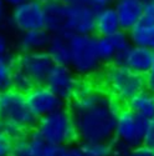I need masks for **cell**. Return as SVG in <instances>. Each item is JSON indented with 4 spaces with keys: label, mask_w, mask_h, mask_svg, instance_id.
Wrapping results in <instances>:
<instances>
[{
    "label": "cell",
    "mask_w": 154,
    "mask_h": 156,
    "mask_svg": "<svg viewBox=\"0 0 154 156\" xmlns=\"http://www.w3.org/2000/svg\"><path fill=\"white\" fill-rule=\"evenodd\" d=\"M82 142H112L121 104L105 89L96 87L91 81L80 80L76 94L69 104Z\"/></svg>",
    "instance_id": "1"
},
{
    "label": "cell",
    "mask_w": 154,
    "mask_h": 156,
    "mask_svg": "<svg viewBox=\"0 0 154 156\" xmlns=\"http://www.w3.org/2000/svg\"><path fill=\"white\" fill-rule=\"evenodd\" d=\"M37 120L31 114L26 95L14 89L0 91V126L18 140L35 129Z\"/></svg>",
    "instance_id": "2"
},
{
    "label": "cell",
    "mask_w": 154,
    "mask_h": 156,
    "mask_svg": "<svg viewBox=\"0 0 154 156\" xmlns=\"http://www.w3.org/2000/svg\"><path fill=\"white\" fill-rule=\"evenodd\" d=\"M128 34L133 46L144 48L154 53V24L142 20L128 31Z\"/></svg>",
    "instance_id": "20"
},
{
    "label": "cell",
    "mask_w": 154,
    "mask_h": 156,
    "mask_svg": "<svg viewBox=\"0 0 154 156\" xmlns=\"http://www.w3.org/2000/svg\"><path fill=\"white\" fill-rule=\"evenodd\" d=\"M142 20L154 24V0H149V2L144 3V14Z\"/></svg>",
    "instance_id": "30"
},
{
    "label": "cell",
    "mask_w": 154,
    "mask_h": 156,
    "mask_svg": "<svg viewBox=\"0 0 154 156\" xmlns=\"http://www.w3.org/2000/svg\"><path fill=\"white\" fill-rule=\"evenodd\" d=\"M102 84L106 91L119 104H126L146 90V77L122 65H106L102 69Z\"/></svg>",
    "instance_id": "3"
},
{
    "label": "cell",
    "mask_w": 154,
    "mask_h": 156,
    "mask_svg": "<svg viewBox=\"0 0 154 156\" xmlns=\"http://www.w3.org/2000/svg\"><path fill=\"white\" fill-rule=\"evenodd\" d=\"M26 102L36 120H40L60 109L66 108V102L45 84L36 85L31 91H29L26 94Z\"/></svg>",
    "instance_id": "10"
},
{
    "label": "cell",
    "mask_w": 154,
    "mask_h": 156,
    "mask_svg": "<svg viewBox=\"0 0 154 156\" xmlns=\"http://www.w3.org/2000/svg\"><path fill=\"white\" fill-rule=\"evenodd\" d=\"M47 144L35 129L15 140L12 156H44Z\"/></svg>",
    "instance_id": "14"
},
{
    "label": "cell",
    "mask_w": 154,
    "mask_h": 156,
    "mask_svg": "<svg viewBox=\"0 0 154 156\" xmlns=\"http://www.w3.org/2000/svg\"><path fill=\"white\" fill-rule=\"evenodd\" d=\"M96 39V35H73L69 37L71 46L70 68L77 76H92L99 73L102 66H105L98 55Z\"/></svg>",
    "instance_id": "5"
},
{
    "label": "cell",
    "mask_w": 154,
    "mask_h": 156,
    "mask_svg": "<svg viewBox=\"0 0 154 156\" xmlns=\"http://www.w3.org/2000/svg\"><path fill=\"white\" fill-rule=\"evenodd\" d=\"M10 54V41L5 33L0 29V55Z\"/></svg>",
    "instance_id": "31"
},
{
    "label": "cell",
    "mask_w": 154,
    "mask_h": 156,
    "mask_svg": "<svg viewBox=\"0 0 154 156\" xmlns=\"http://www.w3.org/2000/svg\"><path fill=\"white\" fill-rule=\"evenodd\" d=\"M16 68V56L0 55V91L12 89V75Z\"/></svg>",
    "instance_id": "21"
},
{
    "label": "cell",
    "mask_w": 154,
    "mask_h": 156,
    "mask_svg": "<svg viewBox=\"0 0 154 156\" xmlns=\"http://www.w3.org/2000/svg\"><path fill=\"white\" fill-rule=\"evenodd\" d=\"M9 19V15H8V6L6 4L4 3V0H0V25L6 23Z\"/></svg>",
    "instance_id": "35"
},
{
    "label": "cell",
    "mask_w": 154,
    "mask_h": 156,
    "mask_svg": "<svg viewBox=\"0 0 154 156\" xmlns=\"http://www.w3.org/2000/svg\"><path fill=\"white\" fill-rule=\"evenodd\" d=\"M15 140L0 126V156H12Z\"/></svg>",
    "instance_id": "26"
},
{
    "label": "cell",
    "mask_w": 154,
    "mask_h": 156,
    "mask_svg": "<svg viewBox=\"0 0 154 156\" xmlns=\"http://www.w3.org/2000/svg\"><path fill=\"white\" fill-rule=\"evenodd\" d=\"M51 39H52V35L46 29L30 30V31L20 33L16 44L20 53L44 51V50H47Z\"/></svg>",
    "instance_id": "15"
},
{
    "label": "cell",
    "mask_w": 154,
    "mask_h": 156,
    "mask_svg": "<svg viewBox=\"0 0 154 156\" xmlns=\"http://www.w3.org/2000/svg\"><path fill=\"white\" fill-rule=\"evenodd\" d=\"M132 147L126 145L119 140H113L111 142V156H131Z\"/></svg>",
    "instance_id": "27"
},
{
    "label": "cell",
    "mask_w": 154,
    "mask_h": 156,
    "mask_svg": "<svg viewBox=\"0 0 154 156\" xmlns=\"http://www.w3.org/2000/svg\"><path fill=\"white\" fill-rule=\"evenodd\" d=\"M70 146H56L47 145L44 156H69Z\"/></svg>",
    "instance_id": "28"
},
{
    "label": "cell",
    "mask_w": 154,
    "mask_h": 156,
    "mask_svg": "<svg viewBox=\"0 0 154 156\" xmlns=\"http://www.w3.org/2000/svg\"><path fill=\"white\" fill-rule=\"evenodd\" d=\"M124 106L148 122L154 120V95L147 90L132 98Z\"/></svg>",
    "instance_id": "18"
},
{
    "label": "cell",
    "mask_w": 154,
    "mask_h": 156,
    "mask_svg": "<svg viewBox=\"0 0 154 156\" xmlns=\"http://www.w3.org/2000/svg\"><path fill=\"white\" fill-rule=\"evenodd\" d=\"M109 39H111V41H112L116 51H117V54L126 53V51H128L133 46L132 41H131V37H129V34H128V31H124V30L117 31L112 36H109Z\"/></svg>",
    "instance_id": "25"
},
{
    "label": "cell",
    "mask_w": 154,
    "mask_h": 156,
    "mask_svg": "<svg viewBox=\"0 0 154 156\" xmlns=\"http://www.w3.org/2000/svg\"><path fill=\"white\" fill-rule=\"evenodd\" d=\"M69 156H86V155L83 154V151H82V149H81V146H80V144H79V145H72V146H70Z\"/></svg>",
    "instance_id": "36"
},
{
    "label": "cell",
    "mask_w": 154,
    "mask_h": 156,
    "mask_svg": "<svg viewBox=\"0 0 154 156\" xmlns=\"http://www.w3.org/2000/svg\"><path fill=\"white\" fill-rule=\"evenodd\" d=\"M142 2H144V3H147V2H149V0H142Z\"/></svg>",
    "instance_id": "40"
},
{
    "label": "cell",
    "mask_w": 154,
    "mask_h": 156,
    "mask_svg": "<svg viewBox=\"0 0 154 156\" xmlns=\"http://www.w3.org/2000/svg\"><path fill=\"white\" fill-rule=\"evenodd\" d=\"M152 73H154V56H153V65H152Z\"/></svg>",
    "instance_id": "39"
},
{
    "label": "cell",
    "mask_w": 154,
    "mask_h": 156,
    "mask_svg": "<svg viewBox=\"0 0 154 156\" xmlns=\"http://www.w3.org/2000/svg\"><path fill=\"white\" fill-rule=\"evenodd\" d=\"M35 86H36V84L32 81L31 77L24 70H21L20 68L16 66L14 75H12V89L26 95Z\"/></svg>",
    "instance_id": "23"
},
{
    "label": "cell",
    "mask_w": 154,
    "mask_h": 156,
    "mask_svg": "<svg viewBox=\"0 0 154 156\" xmlns=\"http://www.w3.org/2000/svg\"><path fill=\"white\" fill-rule=\"evenodd\" d=\"M47 53L51 56L55 65L70 66L71 64V46L69 37L63 35H52V39L49 44Z\"/></svg>",
    "instance_id": "19"
},
{
    "label": "cell",
    "mask_w": 154,
    "mask_h": 156,
    "mask_svg": "<svg viewBox=\"0 0 154 156\" xmlns=\"http://www.w3.org/2000/svg\"><path fill=\"white\" fill-rule=\"evenodd\" d=\"M8 24L19 33L45 29V5L40 0H28L11 9Z\"/></svg>",
    "instance_id": "6"
},
{
    "label": "cell",
    "mask_w": 154,
    "mask_h": 156,
    "mask_svg": "<svg viewBox=\"0 0 154 156\" xmlns=\"http://www.w3.org/2000/svg\"><path fill=\"white\" fill-rule=\"evenodd\" d=\"M25 2H28V0H4V3L6 4V6H10L11 9H14V8L21 5Z\"/></svg>",
    "instance_id": "37"
},
{
    "label": "cell",
    "mask_w": 154,
    "mask_h": 156,
    "mask_svg": "<svg viewBox=\"0 0 154 156\" xmlns=\"http://www.w3.org/2000/svg\"><path fill=\"white\" fill-rule=\"evenodd\" d=\"M131 156H154V150L148 146L142 145L139 147L133 149L131 152Z\"/></svg>",
    "instance_id": "32"
},
{
    "label": "cell",
    "mask_w": 154,
    "mask_h": 156,
    "mask_svg": "<svg viewBox=\"0 0 154 156\" xmlns=\"http://www.w3.org/2000/svg\"><path fill=\"white\" fill-rule=\"evenodd\" d=\"M114 0H91V8H93L96 11H99L105 8L112 6Z\"/></svg>",
    "instance_id": "33"
},
{
    "label": "cell",
    "mask_w": 154,
    "mask_h": 156,
    "mask_svg": "<svg viewBox=\"0 0 154 156\" xmlns=\"http://www.w3.org/2000/svg\"><path fill=\"white\" fill-rule=\"evenodd\" d=\"M144 77H146V90L148 93L154 95V73L150 71Z\"/></svg>",
    "instance_id": "34"
},
{
    "label": "cell",
    "mask_w": 154,
    "mask_h": 156,
    "mask_svg": "<svg viewBox=\"0 0 154 156\" xmlns=\"http://www.w3.org/2000/svg\"><path fill=\"white\" fill-rule=\"evenodd\" d=\"M143 145L154 150V120L148 122V126H147V130H146V135H144Z\"/></svg>",
    "instance_id": "29"
},
{
    "label": "cell",
    "mask_w": 154,
    "mask_h": 156,
    "mask_svg": "<svg viewBox=\"0 0 154 156\" xmlns=\"http://www.w3.org/2000/svg\"><path fill=\"white\" fill-rule=\"evenodd\" d=\"M148 121L140 119L126 106L121 109L116 125L114 139L124 142L132 149L139 147L144 142V135Z\"/></svg>",
    "instance_id": "7"
},
{
    "label": "cell",
    "mask_w": 154,
    "mask_h": 156,
    "mask_svg": "<svg viewBox=\"0 0 154 156\" xmlns=\"http://www.w3.org/2000/svg\"><path fill=\"white\" fill-rule=\"evenodd\" d=\"M80 80L81 79H79L77 74L70 66L55 65L47 76L45 85L65 102L70 104L76 94Z\"/></svg>",
    "instance_id": "11"
},
{
    "label": "cell",
    "mask_w": 154,
    "mask_h": 156,
    "mask_svg": "<svg viewBox=\"0 0 154 156\" xmlns=\"http://www.w3.org/2000/svg\"><path fill=\"white\" fill-rule=\"evenodd\" d=\"M45 29L51 35H63L65 36L66 25V4H62L57 0H54L49 4H45Z\"/></svg>",
    "instance_id": "16"
},
{
    "label": "cell",
    "mask_w": 154,
    "mask_h": 156,
    "mask_svg": "<svg viewBox=\"0 0 154 156\" xmlns=\"http://www.w3.org/2000/svg\"><path fill=\"white\" fill-rule=\"evenodd\" d=\"M122 30L121 24L118 20V15L113 6L105 8L96 14V36H105L109 37L117 31Z\"/></svg>",
    "instance_id": "17"
},
{
    "label": "cell",
    "mask_w": 154,
    "mask_h": 156,
    "mask_svg": "<svg viewBox=\"0 0 154 156\" xmlns=\"http://www.w3.org/2000/svg\"><path fill=\"white\" fill-rule=\"evenodd\" d=\"M153 56L154 53L148 49L139 48V46H132L126 53L116 54L113 64L122 65L129 69L131 71L146 76L152 71L153 65Z\"/></svg>",
    "instance_id": "12"
},
{
    "label": "cell",
    "mask_w": 154,
    "mask_h": 156,
    "mask_svg": "<svg viewBox=\"0 0 154 156\" xmlns=\"http://www.w3.org/2000/svg\"><path fill=\"white\" fill-rule=\"evenodd\" d=\"M97 11L91 6L79 4L66 5L65 36L73 35H95Z\"/></svg>",
    "instance_id": "8"
},
{
    "label": "cell",
    "mask_w": 154,
    "mask_h": 156,
    "mask_svg": "<svg viewBox=\"0 0 154 156\" xmlns=\"http://www.w3.org/2000/svg\"><path fill=\"white\" fill-rule=\"evenodd\" d=\"M57 2H60L62 4H66V5H70V4H75L76 0H57Z\"/></svg>",
    "instance_id": "38"
},
{
    "label": "cell",
    "mask_w": 154,
    "mask_h": 156,
    "mask_svg": "<svg viewBox=\"0 0 154 156\" xmlns=\"http://www.w3.org/2000/svg\"><path fill=\"white\" fill-rule=\"evenodd\" d=\"M16 66L26 73L36 85H44L54 69L55 62L46 50L20 53L16 56Z\"/></svg>",
    "instance_id": "9"
},
{
    "label": "cell",
    "mask_w": 154,
    "mask_h": 156,
    "mask_svg": "<svg viewBox=\"0 0 154 156\" xmlns=\"http://www.w3.org/2000/svg\"><path fill=\"white\" fill-rule=\"evenodd\" d=\"M96 44H97V50H98V55L103 62V65H111L114 61L116 58V51L111 39L109 37H105V36H97L96 39Z\"/></svg>",
    "instance_id": "22"
},
{
    "label": "cell",
    "mask_w": 154,
    "mask_h": 156,
    "mask_svg": "<svg viewBox=\"0 0 154 156\" xmlns=\"http://www.w3.org/2000/svg\"><path fill=\"white\" fill-rule=\"evenodd\" d=\"M80 146L86 156H111V142H82Z\"/></svg>",
    "instance_id": "24"
},
{
    "label": "cell",
    "mask_w": 154,
    "mask_h": 156,
    "mask_svg": "<svg viewBox=\"0 0 154 156\" xmlns=\"http://www.w3.org/2000/svg\"><path fill=\"white\" fill-rule=\"evenodd\" d=\"M35 130L47 145L72 146L79 141L73 115L67 106L37 120Z\"/></svg>",
    "instance_id": "4"
},
{
    "label": "cell",
    "mask_w": 154,
    "mask_h": 156,
    "mask_svg": "<svg viewBox=\"0 0 154 156\" xmlns=\"http://www.w3.org/2000/svg\"><path fill=\"white\" fill-rule=\"evenodd\" d=\"M112 6L118 15L121 29L124 31L132 30L143 19L144 2L142 0H114Z\"/></svg>",
    "instance_id": "13"
}]
</instances>
